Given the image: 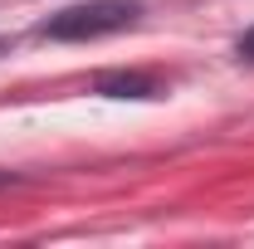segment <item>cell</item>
Wrapping results in <instances>:
<instances>
[{
    "label": "cell",
    "instance_id": "1",
    "mask_svg": "<svg viewBox=\"0 0 254 249\" xmlns=\"http://www.w3.org/2000/svg\"><path fill=\"white\" fill-rule=\"evenodd\" d=\"M137 20V0H83V5H68L59 10L44 34L49 39H98V34H113Z\"/></svg>",
    "mask_w": 254,
    "mask_h": 249
},
{
    "label": "cell",
    "instance_id": "2",
    "mask_svg": "<svg viewBox=\"0 0 254 249\" xmlns=\"http://www.w3.org/2000/svg\"><path fill=\"white\" fill-rule=\"evenodd\" d=\"M98 93H108V98H152L157 83L142 78V73H103L98 78Z\"/></svg>",
    "mask_w": 254,
    "mask_h": 249
},
{
    "label": "cell",
    "instance_id": "3",
    "mask_svg": "<svg viewBox=\"0 0 254 249\" xmlns=\"http://www.w3.org/2000/svg\"><path fill=\"white\" fill-rule=\"evenodd\" d=\"M240 54H245V59H254V30L245 34V39H240Z\"/></svg>",
    "mask_w": 254,
    "mask_h": 249
}]
</instances>
